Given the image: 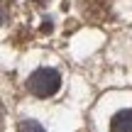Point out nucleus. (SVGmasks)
Listing matches in <instances>:
<instances>
[{
  "instance_id": "obj_1",
  "label": "nucleus",
  "mask_w": 132,
  "mask_h": 132,
  "mask_svg": "<svg viewBox=\"0 0 132 132\" xmlns=\"http://www.w3.org/2000/svg\"><path fill=\"white\" fill-rule=\"evenodd\" d=\"M61 86V76L54 69H37L32 76L27 78V90L37 98H49L54 95Z\"/></svg>"
},
{
  "instance_id": "obj_2",
  "label": "nucleus",
  "mask_w": 132,
  "mask_h": 132,
  "mask_svg": "<svg viewBox=\"0 0 132 132\" xmlns=\"http://www.w3.org/2000/svg\"><path fill=\"white\" fill-rule=\"evenodd\" d=\"M110 132H132V110H120L110 120Z\"/></svg>"
},
{
  "instance_id": "obj_3",
  "label": "nucleus",
  "mask_w": 132,
  "mask_h": 132,
  "mask_svg": "<svg viewBox=\"0 0 132 132\" xmlns=\"http://www.w3.org/2000/svg\"><path fill=\"white\" fill-rule=\"evenodd\" d=\"M17 132H44V127L39 122H34V120H22L17 125Z\"/></svg>"
},
{
  "instance_id": "obj_4",
  "label": "nucleus",
  "mask_w": 132,
  "mask_h": 132,
  "mask_svg": "<svg viewBox=\"0 0 132 132\" xmlns=\"http://www.w3.org/2000/svg\"><path fill=\"white\" fill-rule=\"evenodd\" d=\"M0 118H3V113H0Z\"/></svg>"
}]
</instances>
